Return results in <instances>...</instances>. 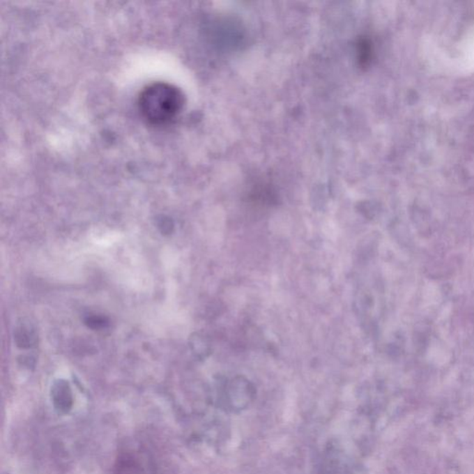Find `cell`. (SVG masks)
<instances>
[{
	"instance_id": "8992f818",
	"label": "cell",
	"mask_w": 474,
	"mask_h": 474,
	"mask_svg": "<svg viewBox=\"0 0 474 474\" xmlns=\"http://www.w3.org/2000/svg\"><path fill=\"white\" fill-rule=\"evenodd\" d=\"M371 47L367 40H361L358 45V59L361 64L367 63L371 57Z\"/></svg>"
},
{
	"instance_id": "277c9868",
	"label": "cell",
	"mask_w": 474,
	"mask_h": 474,
	"mask_svg": "<svg viewBox=\"0 0 474 474\" xmlns=\"http://www.w3.org/2000/svg\"><path fill=\"white\" fill-rule=\"evenodd\" d=\"M84 324L92 330H103L109 326V320L105 316L90 315L84 319Z\"/></svg>"
},
{
	"instance_id": "7a4b0ae2",
	"label": "cell",
	"mask_w": 474,
	"mask_h": 474,
	"mask_svg": "<svg viewBox=\"0 0 474 474\" xmlns=\"http://www.w3.org/2000/svg\"><path fill=\"white\" fill-rule=\"evenodd\" d=\"M13 335L14 341L19 349H30L38 345V331L30 319H21L14 328Z\"/></svg>"
},
{
	"instance_id": "3957f363",
	"label": "cell",
	"mask_w": 474,
	"mask_h": 474,
	"mask_svg": "<svg viewBox=\"0 0 474 474\" xmlns=\"http://www.w3.org/2000/svg\"><path fill=\"white\" fill-rule=\"evenodd\" d=\"M192 352L199 358H206L211 353V345L207 337L199 332H194L189 339Z\"/></svg>"
},
{
	"instance_id": "6da1fadb",
	"label": "cell",
	"mask_w": 474,
	"mask_h": 474,
	"mask_svg": "<svg viewBox=\"0 0 474 474\" xmlns=\"http://www.w3.org/2000/svg\"><path fill=\"white\" fill-rule=\"evenodd\" d=\"M185 105V95L178 87L165 82L146 86L138 98L141 116L152 126L167 125L176 120Z\"/></svg>"
},
{
	"instance_id": "5b68a950",
	"label": "cell",
	"mask_w": 474,
	"mask_h": 474,
	"mask_svg": "<svg viewBox=\"0 0 474 474\" xmlns=\"http://www.w3.org/2000/svg\"><path fill=\"white\" fill-rule=\"evenodd\" d=\"M157 227L162 235L169 236L174 232V224L170 218L162 216L157 220Z\"/></svg>"
}]
</instances>
